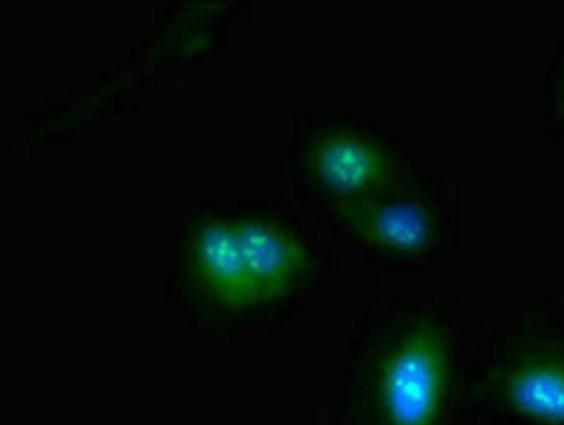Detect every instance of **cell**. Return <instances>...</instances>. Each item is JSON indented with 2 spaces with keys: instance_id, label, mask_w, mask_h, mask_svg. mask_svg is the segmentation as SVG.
I'll list each match as a JSON object with an SVG mask.
<instances>
[{
  "instance_id": "3",
  "label": "cell",
  "mask_w": 564,
  "mask_h": 425,
  "mask_svg": "<svg viewBox=\"0 0 564 425\" xmlns=\"http://www.w3.org/2000/svg\"><path fill=\"white\" fill-rule=\"evenodd\" d=\"M341 222L366 246L402 257L426 252L436 238V217L422 199L384 194L336 206Z\"/></svg>"
},
{
  "instance_id": "7",
  "label": "cell",
  "mask_w": 564,
  "mask_h": 425,
  "mask_svg": "<svg viewBox=\"0 0 564 425\" xmlns=\"http://www.w3.org/2000/svg\"><path fill=\"white\" fill-rule=\"evenodd\" d=\"M561 86H560V94H558V108L562 113H564V66L562 72V77L560 79Z\"/></svg>"
},
{
  "instance_id": "6",
  "label": "cell",
  "mask_w": 564,
  "mask_h": 425,
  "mask_svg": "<svg viewBox=\"0 0 564 425\" xmlns=\"http://www.w3.org/2000/svg\"><path fill=\"white\" fill-rule=\"evenodd\" d=\"M193 270L203 290L227 306L262 301L241 248L235 220H217L196 237Z\"/></svg>"
},
{
  "instance_id": "1",
  "label": "cell",
  "mask_w": 564,
  "mask_h": 425,
  "mask_svg": "<svg viewBox=\"0 0 564 425\" xmlns=\"http://www.w3.org/2000/svg\"><path fill=\"white\" fill-rule=\"evenodd\" d=\"M448 347L441 327L412 320L383 344L375 357L372 395L386 425H433L445 396Z\"/></svg>"
},
{
  "instance_id": "4",
  "label": "cell",
  "mask_w": 564,
  "mask_h": 425,
  "mask_svg": "<svg viewBox=\"0 0 564 425\" xmlns=\"http://www.w3.org/2000/svg\"><path fill=\"white\" fill-rule=\"evenodd\" d=\"M498 393L522 416L564 424V350L531 347L501 364L495 373Z\"/></svg>"
},
{
  "instance_id": "5",
  "label": "cell",
  "mask_w": 564,
  "mask_h": 425,
  "mask_svg": "<svg viewBox=\"0 0 564 425\" xmlns=\"http://www.w3.org/2000/svg\"><path fill=\"white\" fill-rule=\"evenodd\" d=\"M235 222L246 262L262 301L291 292L307 265V253L301 240L274 220L240 218Z\"/></svg>"
},
{
  "instance_id": "2",
  "label": "cell",
  "mask_w": 564,
  "mask_h": 425,
  "mask_svg": "<svg viewBox=\"0 0 564 425\" xmlns=\"http://www.w3.org/2000/svg\"><path fill=\"white\" fill-rule=\"evenodd\" d=\"M305 177L334 205L390 193L397 164L378 137L351 128H327L311 135L300 151Z\"/></svg>"
}]
</instances>
